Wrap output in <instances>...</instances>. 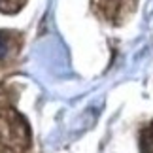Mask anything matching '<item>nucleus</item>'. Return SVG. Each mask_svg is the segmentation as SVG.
I'll return each instance as SVG.
<instances>
[{
  "instance_id": "nucleus-1",
  "label": "nucleus",
  "mask_w": 153,
  "mask_h": 153,
  "mask_svg": "<svg viewBox=\"0 0 153 153\" xmlns=\"http://www.w3.org/2000/svg\"><path fill=\"white\" fill-rule=\"evenodd\" d=\"M144 144L148 146V151H149V153H153V125L149 127V131H148V136H146Z\"/></svg>"
},
{
  "instance_id": "nucleus-2",
  "label": "nucleus",
  "mask_w": 153,
  "mask_h": 153,
  "mask_svg": "<svg viewBox=\"0 0 153 153\" xmlns=\"http://www.w3.org/2000/svg\"><path fill=\"white\" fill-rule=\"evenodd\" d=\"M6 53H8V40L4 36H0V59L6 57Z\"/></svg>"
}]
</instances>
